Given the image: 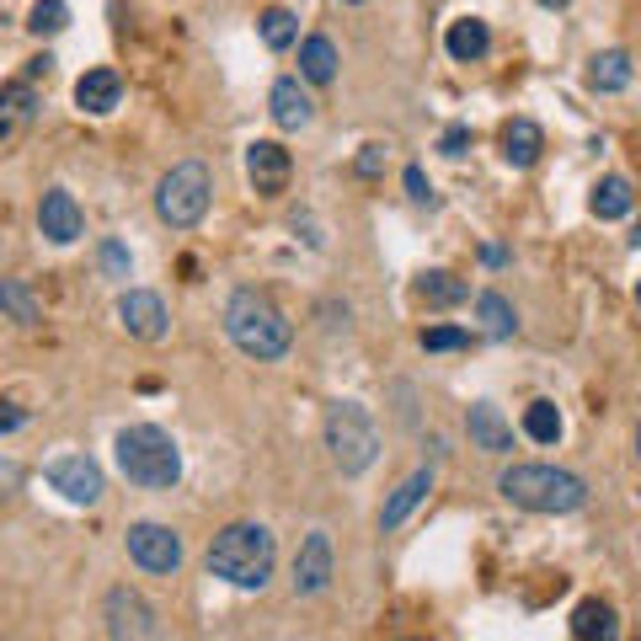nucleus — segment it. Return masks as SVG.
<instances>
[{"instance_id": "f257e3e1", "label": "nucleus", "mask_w": 641, "mask_h": 641, "mask_svg": "<svg viewBox=\"0 0 641 641\" xmlns=\"http://www.w3.org/2000/svg\"><path fill=\"white\" fill-rule=\"evenodd\" d=\"M225 332H230V342L241 348L246 359H257V364H273V359H283V353L294 348L289 316H283L262 289H236V294L225 300Z\"/></svg>"}, {"instance_id": "f03ea898", "label": "nucleus", "mask_w": 641, "mask_h": 641, "mask_svg": "<svg viewBox=\"0 0 641 641\" xmlns=\"http://www.w3.org/2000/svg\"><path fill=\"white\" fill-rule=\"evenodd\" d=\"M273 535L262 524H225L209 546V578H225L230 588L262 593L273 578Z\"/></svg>"}, {"instance_id": "7ed1b4c3", "label": "nucleus", "mask_w": 641, "mask_h": 641, "mask_svg": "<svg viewBox=\"0 0 641 641\" xmlns=\"http://www.w3.org/2000/svg\"><path fill=\"white\" fill-rule=\"evenodd\" d=\"M118 471L134 487L172 492L183 482V449H177V438H172L166 427L134 423L118 433Z\"/></svg>"}, {"instance_id": "20e7f679", "label": "nucleus", "mask_w": 641, "mask_h": 641, "mask_svg": "<svg viewBox=\"0 0 641 641\" xmlns=\"http://www.w3.org/2000/svg\"><path fill=\"white\" fill-rule=\"evenodd\" d=\"M497 492L524 508V514H578L588 503V487L572 471H556V465H508L497 476Z\"/></svg>"}, {"instance_id": "39448f33", "label": "nucleus", "mask_w": 641, "mask_h": 641, "mask_svg": "<svg viewBox=\"0 0 641 641\" xmlns=\"http://www.w3.org/2000/svg\"><path fill=\"white\" fill-rule=\"evenodd\" d=\"M327 449H332L342 476H364L380 459V427L359 401H332L327 406Z\"/></svg>"}, {"instance_id": "423d86ee", "label": "nucleus", "mask_w": 641, "mask_h": 641, "mask_svg": "<svg viewBox=\"0 0 641 641\" xmlns=\"http://www.w3.org/2000/svg\"><path fill=\"white\" fill-rule=\"evenodd\" d=\"M209 166L204 161H183V166H172L161 187H155V214L172 225V230H193L204 214H209Z\"/></svg>"}, {"instance_id": "0eeeda50", "label": "nucleus", "mask_w": 641, "mask_h": 641, "mask_svg": "<svg viewBox=\"0 0 641 641\" xmlns=\"http://www.w3.org/2000/svg\"><path fill=\"white\" fill-rule=\"evenodd\" d=\"M128 556H134V567H145V572H177V567H183V535L155 519L128 524Z\"/></svg>"}, {"instance_id": "6e6552de", "label": "nucleus", "mask_w": 641, "mask_h": 641, "mask_svg": "<svg viewBox=\"0 0 641 641\" xmlns=\"http://www.w3.org/2000/svg\"><path fill=\"white\" fill-rule=\"evenodd\" d=\"M107 637L113 641H161V620L145 604V593L134 588H113L107 593Z\"/></svg>"}, {"instance_id": "1a4fd4ad", "label": "nucleus", "mask_w": 641, "mask_h": 641, "mask_svg": "<svg viewBox=\"0 0 641 641\" xmlns=\"http://www.w3.org/2000/svg\"><path fill=\"white\" fill-rule=\"evenodd\" d=\"M49 487L60 492L64 503H75V508H92L96 497H102V471L86 455H60L49 465Z\"/></svg>"}, {"instance_id": "9d476101", "label": "nucleus", "mask_w": 641, "mask_h": 641, "mask_svg": "<svg viewBox=\"0 0 641 641\" xmlns=\"http://www.w3.org/2000/svg\"><path fill=\"white\" fill-rule=\"evenodd\" d=\"M246 177H251V187L262 198H278L289 187V177H294V161H289V151L278 139H251L246 145Z\"/></svg>"}, {"instance_id": "9b49d317", "label": "nucleus", "mask_w": 641, "mask_h": 641, "mask_svg": "<svg viewBox=\"0 0 641 641\" xmlns=\"http://www.w3.org/2000/svg\"><path fill=\"white\" fill-rule=\"evenodd\" d=\"M38 230H43L54 246L81 241V236H86V214H81V204H75V193L49 187V193H43V204H38Z\"/></svg>"}, {"instance_id": "f8f14e48", "label": "nucleus", "mask_w": 641, "mask_h": 641, "mask_svg": "<svg viewBox=\"0 0 641 641\" xmlns=\"http://www.w3.org/2000/svg\"><path fill=\"white\" fill-rule=\"evenodd\" d=\"M332 582V535L327 529H310L300 540V556H294V593H327Z\"/></svg>"}, {"instance_id": "ddd939ff", "label": "nucleus", "mask_w": 641, "mask_h": 641, "mask_svg": "<svg viewBox=\"0 0 641 641\" xmlns=\"http://www.w3.org/2000/svg\"><path fill=\"white\" fill-rule=\"evenodd\" d=\"M118 321H123V332L139 337V342H161L166 337V306L151 289H128L118 300Z\"/></svg>"}, {"instance_id": "4468645a", "label": "nucleus", "mask_w": 641, "mask_h": 641, "mask_svg": "<svg viewBox=\"0 0 641 641\" xmlns=\"http://www.w3.org/2000/svg\"><path fill=\"white\" fill-rule=\"evenodd\" d=\"M465 433H471V444H476L482 455H508V449H514V427H508V417H503L492 401H476V406L465 412Z\"/></svg>"}, {"instance_id": "2eb2a0df", "label": "nucleus", "mask_w": 641, "mask_h": 641, "mask_svg": "<svg viewBox=\"0 0 641 641\" xmlns=\"http://www.w3.org/2000/svg\"><path fill=\"white\" fill-rule=\"evenodd\" d=\"M268 113H273L278 128H310V118H316V102H310V92L294 81V75H283L273 86V96H268Z\"/></svg>"}, {"instance_id": "dca6fc26", "label": "nucleus", "mask_w": 641, "mask_h": 641, "mask_svg": "<svg viewBox=\"0 0 641 641\" xmlns=\"http://www.w3.org/2000/svg\"><path fill=\"white\" fill-rule=\"evenodd\" d=\"M32 118H38V92H32V81H6V86H0V145L17 139Z\"/></svg>"}, {"instance_id": "f3484780", "label": "nucleus", "mask_w": 641, "mask_h": 641, "mask_svg": "<svg viewBox=\"0 0 641 641\" xmlns=\"http://www.w3.org/2000/svg\"><path fill=\"white\" fill-rule=\"evenodd\" d=\"M497 145H503V161L508 166H535L540 151H546V134H540V123L535 118H508L503 123V134H497Z\"/></svg>"}, {"instance_id": "a211bd4d", "label": "nucleus", "mask_w": 641, "mask_h": 641, "mask_svg": "<svg viewBox=\"0 0 641 641\" xmlns=\"http://www.w3.org/2000/svg\"><path fill=\"white\" fill-rule=\"evenodd\" d=\"M427 492H433V465L412 471V476H406V482H401V487L391 492V503L380 508V529H401V524L417 514V503H423Z\"/></svg>"}, {"instance_id": "6ab92c4d", "label": "nucleus", "mask_w": 641, "mask_h": 641, "mask_svg": "<svg viewBox=\"0 0 641 641\" xmlns=\"http://www.w3.org/2000/svg\"><path fill=\"white\" fill-rule=\"evenodd\" d=\"M123 96V81L118 70H86L81 81H75V102H81V113H92V118H102V113H113Z\"/></svg>"}, {"instance_id": "aec40b11", "label": "nucleus", "mask_w": 641, "mask_h": 641, "mask_svg": "<svg viewBox=\"0 0 641 641\" xmlns=\"http://www.w3.org/2000/svg\"><path fill=\"white\" fill-rule=\"evenodd\" d=\"M444 49H449V60L459 64H471V60H482L492 49V32L482 17H459V22H449V32H444Z\"/></svg>"}, {"instance_id": "412c9836", "label": "nucleus", "mask_w": 641, "mask_h": 641, "mask_svg": "<svg viewBox=\"0 0 641 641\" xmlns=\"http://www.w3.org/2000/svg\"><path fill=\"white\" fill-rule=\"evenodd\" d=\"M572 641H620V620L604 599H582L572 610Z\"/></svg>"}, {"instance_id": "4be33fe9", "label": "nucleus", "mask_w": 641, "mask_h": 641, "mask_svg": "<svg viewBox=\"0 0 641 641\" xmlns=\"http://www.w3.org/2000/svg\"><path fill=\"white\" fill-rule=\"evenodd\" d=\"M588 86H593V92H626V86H631V54H626V49L593 54V64H588Z\"/></svg>"}, {"instance_id": "5701e85b", "label": "nucleus", "mask_w": 641, "mask_h": 641, "mask_svg": "<svg viewBox=\"0 0 641 641\" xmlns=\"http://www.w3.org/2000/svg\"><path fill=\"white\" fill-rule=\"evenodd\" d=\"M300 75H306L310 86H327V81H332V75H337V43H332V38H321V32H316V38L300 43Z\"/></svg>"}, {"instance_id": "b1692460", "label": "nucleus", "mask_w": 641, "mask_h": 641, "mask_svg": "<svg viewBox=\"0 0 641 641\" xmlns=\"http://www.w3.org/2000/svg\"><path fill=\"white\" fill-rule=\"evenodd\" d=\"M476 316H482V332H487L492 342H508V337L519 332V316H514V306H508L497 289L476 294Z\"/></svg>"}, {"instance_id": "393cba45", "label": "nucleus", "mask_w": 641, "mask_h": 641, "mask_svg": "<svg viewBox=\"0 0 641 641\" xmlns=\"http://www.w3.org/2000/svg\"><path fill=\"white\" fill-rule=\"evenodd\" d=\"M0 310H6L17 327H38V321H43V306H38V294H32L22 278H0Z\"/></svg>"}, {"instance_id": "a878e982", "label": "nucleus", "mask_w": 641, "mask_h": 641, "mask_svg": "<svg viewBox=\"0 0 641 641\" xmlns=\"http://www.w3.org/2000/svg\"><path fill=\"white\" fill-rule=\"evenodd\" d=\"M417 294H423L427 306H459V300L471 294V283L455 273H444V268H433V273L417 278Z\"/></svg>"}, {"instance_id": "bb28decb", "label": "nucleus", "mask_w": 641, "mask_h": 641, "mask_svg": "<svg viewBox=\"0 0 641 641\" xmlns=\"http://www.w3.org/2000/svg\"><path fill=\"white\" fill-rule=\"evenodd\" d=\"M631 214V183L626 177H604L593 187V219H626Z\"/></svg>"}, {"instance_id": "cd10ccee", "label": "nucleus", "mask_w": 641, "mask_h": 641, "mask_svg": "<svg viewBox=\"0 0 641 641\" xmlns=\"http://www.w3.org/2000/svg\"><path fill=\"white\" fill-rule=\"evenodd\" d=\"M524 433H529L535 444H556V438H561V412H556V401H529V406H524Z\"/></svg>"}, {"instance_id": "c85d7f7f", "label": "nucleus", "mask_w": 641, "mask_h": 641, "mask_svg": "<svg viewBox=\"0 0 641 641\" xmlns=\"http://www.w3.org/2000/svg\"><path fill=\"white\" fill-rule=\"evenodd\" d=\"M257 28H262V43H268V49H289V43L300 38L294 11H283V6H268V11L257 17Z\"/></svg>"}, {"instance_id": "c756f323", "label": "nucleus", "mask_w": 641, "mask_h": 641, "mask_svg": "<svg viewBox=\"0 0 641 641\" xmlns=\"http://www.w3.org/2000/svg\"><path fill=\"white\" fill-rule=\"evenodd\" d=\"M28 28L38 32V38H54V32L70 28V6H64V0H38L28 11Z\"/></svg>"}, {"instance_id": "7c9ffc66", "label": "nucleus", "mask_w": 641, "mask_h": 641, "mask_svg": "<svg viewBox=\"0 0 641 641\" xmlns=\"http://www.w3.org/2000/svg\"><path fill=\"white\" fill-rule=\"evenodd\" d=\"M423 348L427 353H459V348H471V332L465 327H427Z\"/></svg>"}, {"instance_id": "2f4dec72", "label": "nucleus", "mask_w": 641, "mask_h": 641, "mask_svg": "<svg viewBox=\"0 0 641 641\" xmlns=\"http://www.w3.org/2000/svg\"><path fill=\"white\" fill-rule=\"evenodd\" d=\"M438 151L449 155V161H459V155L471 151V128H465V123H455V128H444V139H438Z\"/></svg>"}, {"instance_id": "473e14b6", "label": "nucleus", "mask_w": 641, "mask_h": 641, "mask_svg": "<svg viewBox=\"0 0 641 641\" xmlns=\"http://www.w3.org/2000/svg\"><path fill=\"white\" fill-rule=\"evenodd\" d=\"M406 198L412 204H433V183L423 177V166H406Z\"/></svg>"}, {"instance_id": "72a5a7b5", "label": "nucleus", "mask_w": 641, "mask_h": 641, "mask_svg": "<svg viewBox=\"0 0 641 641\" xmlns=\"http://www.w3.org/2000/svg\"><path fill=\"white\" fill-rule=\"evenodd\" d=\"M353 166H359V177H380L385 172V145H364Z\"/></svg>"}, {"instance_id": "f704fd0d", "label": "nucleus", "mask_w": 641, "mask_h": 641, "mask_svg": "<svg viewBox=\"0 0 641 641\" xmlns=\"http://www.w3.org/2000/svg\"><path fill=\"white\" fill-rule=\"evenodd\" d=\"M22 423H28V406H17V401H0V433H17Z\"/></svg>"}, {"instance_id": "c9c22d12", "label": "nucleus", "mask_w": 641, "mask_h": 641, "mask_svg": "<svg viewBox=\"0 0 641 641\" xmlns=\"http://www.w3.org/2000/svg\"><path fill=\"white\" fill-rule=\"evenodd\" d=\"M102 262H107V273H128V251H123V246L118 241H113V246H102Z\"/></svg>"}, {"instance_id": "e433bc0d", "label": "nucleus", "mask_w": 641, "mask_h": 641, "mask_svg": "<svg viewBox=\"0 0 641 641\" xmlns=\"http://www.w3.org/2000/svg\"><path fill=\"white\" fill-rule=\"evenodd\" d=\"M49 70H54V60L38 54V60H28V81H49Z\"/></svg>"}, {"instance_id": "4c0bfd02", "label": "nucleus", "mask_w": 641, "mask_h": 641, "mask_svg": "<svg viewBox=\"0 0 641 641\" xmlns=\"http://www.w3.org/2000/svg\"><path fill=\"white\" fill-rule=\"evenodd\" d=\"M540 6H572V0H540Z\"/></svg>"}, {"instance_id": "58836bf2", "label": "nucleus", "mask_w": 641, "mask_h": 641, "mask_svg": "<svg viewBox=\"0 0 641 641\" xmlns=\"http://www.w3.org/2000/svg\"><path fill=\"white\" fill-rule=\"evenodd\" d=\"M401 641H433V637H401Z\"/></svg>"}, {"instance_id": "ea45409f", "label": "nucleus", "mask_w": 641, "mask_h": 641, "mask_svg": "<svg viewBox=\"0 0 641 641\" xmlns=\"http://www.w3.org/2000/svg\"><path fill=\"white\" fill-rule=\"evenodd\" d=\"M637 455H641V427H637Z\"/></svg>"}, {"instance_id": "a19ab883", "label": "nucleus", "mask_w": 641, "mask_h": 641, "mask_svg": "<svg viewBox=\"0 0 641 641\" xmlns=\"http://www.w3.org/2000/svg\"><path fill=\"white\" fill-rule=\"evenodd\" d=\"M637 306H641V283H637Z\"/></svg>"}, {"instance_id": "79ce46f5", "label": "nucleus", "mask_w": 641, "mask_h": 641, "mask_svg": "<svg viewBox=\"0 0 641 641\" xmlns=\"http://www.w3.org/2000/svg\"><path fill=\"white\" fill-rule=\"evenodd\" d=\"M637 246H641V225H637Z\"/></svg>"}, {"instance_id": "37998d69", "label": "nucleus", "mask_w": 641, "mask_h": 641, "mask_svg": "<svg viewBox=\"0 0 641 641\" xmlns=\"http://www.w3.org/2000/svg\"><path fill=\"white\" fill-rule=\"evenodd\" d=\"M348 6H364V0H348Z\"/></svg>"}]
</instances>
